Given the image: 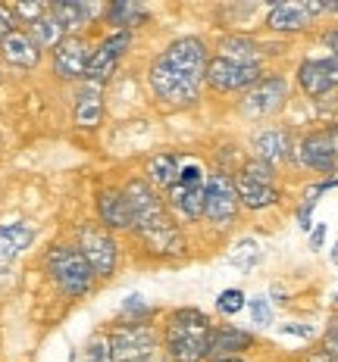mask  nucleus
<instances>
[{"label": "nucleus", "instance_id": "obj_1", "mask_svg": "<svg viewBox=\"0 0 338 362\" xmlns=\"http://www.w3.org/2000/svg\"><path fill=\"white\" fill-rule=\"evenodd\" d=\"M123 194H125V203H129V213H132V231H138V238L147 244L150 253L172 256V253L185 250V238H182V231H179L176 218L167 213L160 194H157L145 178L125 181Z\"/></svg>", "mask_w": 338, "mask_h": 362}, {"label": "nucleus", "instance_id": "obj_2", "mask_svg": "<svg viewBox=\"0 0 338 362\" xmlns=\"http://www.w3.org/2000/svg\"><path fill=\"white\" fill-rule=\"evenodd\" d=\"M210 319L198 306L172 309L163 331V350L172 362H207Z\"/></svg>", "mask_w": 338, "mask_h": 362}, {"label": "nucleus", "instance_id": "obj_3", "mask_svg": "<svg viewBox=\"0 0 338 362\" xmlns=\"http://www.w3.org/2000/svg\"><path fill=\"white\" fill-rule=\"evenodd\" d=\"M113 362H167L163 337L147 322H123L110 331Z\"/></svg>", "mask_w": 338, "mask_h": 362}, {"label": "nucleus", "instance_id": "obj_4", "mask_svg": "<svg viewBox=\"0 0 338 362\" xmlns=\"http://www.w3.org/2000/svg\"><path fill=\"white\" fill-rule=\"evenodd\" d=\"M44 266H47L50 281H54L60 293H66V297H85L94 284V272L85 262V256L79 253V247H63V244L50 247Z\"/></svg>", "mask_w": 338, "mask_h": 362}, {"label": "nucleus", "instance_id": "obj_5", "mask_svg": "<svg viewBox=\"0 0 338 362\" xmlns=\"http://www.w3.org/2000/svg\"><path fill=\"white\" fill-rule=\"evenodd\" d=\"M147 85L154 90V97L163 103V107H191V103L201 100V85L188 81L185 75H179L163 57H157L147 69Z\"/></svg>", "mask_w": 338, "mask_h": 362}, {"label": "nucleus", "instance_id": "obj_6", "mask_svg": "<svg viewBox=\"0 0 338 362\" xmlns=\"http://www.w3.org/2000/svg\"><path fill=\"white\" fill-rule=\"evenodd\" d=\"M235 191H238V203L244 209H266L279 200V191H276V175L273 165L260 163V160H247L242 165L235 178Z\"/></svg>", "mask_w": 338, "mask_h": 362}, {"label": "nucleus", "instance_id": "obj_7", "mask_svg": "<svg viewBox=\"0 0 338 362\" xmlns=\"http://www.w3.org/2000/svg\"><path fill=\"white\" fill-rule=\"evenodd\" d=\"M79 253L91 266L94 278H110L119 266V247L116 238L103 225H81L79 228Z\"/></svg>", "mask_w": 338, "mask_h": 362}, {"label": "nucleus", "instance_id": "obj_8", "mask_svg": "<svg viewBox=\"0 0 338 362\" xmlns=\"http://www.w3.org/2000/svg\"><path fill=\"white\" fill-rule=\"evenodd\" d=\"M238 209V191H235V178H229L225 172H213L207 175V197H204V218L213 228H229L235 222Z\"/></svg>", "mask_w": 338, "mask_h": 362}, {"label": "nucleus", "instance_id": "obj_9", "mask_svg": "<svg viewBox=\"0 0 338 362\" xmlns=\"http://www.w3.org/2000/svg\"><path fill=\"white\" fill-rule=\"evenodd\" d=\"M160 57L167 59V63H169L179 75H185L188 81H194V85H204L210 57H207V44L201 41V37H194V35L176 37V41H172Z\"/></svg>", "mask_w": 338, "mask_h": 362}, {"label": "nucleus", "instance_id": "obj_10", "mask_svg": "<svg viewBox=\"0 0 338 362\" xmlns=\"http://www.w3.org/2000/svg\"><path fill=\"white\" fill-rule=\"evenodd\" d=\"M288 100V81L282 75H263L254 88L244 90L242 112L247 119H269L276 116Z\"/></svg>", "mask_w": 338, "mask_h": 362}, {"label": "nucleus", "instance_id": "obj_11", "mask_svg": "<svg viewBox=\"0 0 338 362\" xmlns=\"http://www.w3.org/2000/svg\"><path fill=\"white\" fill-rule=\"evenodd\" d=\"M298 160L313 172H338V125L310 132L298 147Z\"/></svg>", "mask_w": 338, "mask_h": 362}, {"label": "nucleus", "instance_id": "obj_12", "mask_svg": "<svg viewBox=\"0 0 338 362\" xmlns=\"http://www.w3.org/2000/svg\"><path fill=\"white\" fill-rule=\"evenodd\" d=\"M263 78V66H244V63H232V59H210L204 81L213 90H222V94H235V90H247L254 88Z\"/></svg>", "mask_w": 338, "mask_h": 362}, {"label": "nucleus", "instance_id": "obj_13", "mask_svg": "<svg viewBox=\"0 0 338 362\" xmlns=\"http://www.w3.org/2000/svg\"><path fill=\"white\" fill-rule=\"evenodd\" d=\"M129 44H132V32H110L103 37V41L97 44V50H91V59H88V69H85L88 85L103 88V81H110L113 69H116V63L123 59L125 50H129Z\"/></svg>", "mask_w": 338, "mask_h": 362}, {"label": "nucleus", "instance_id": "obj_14", "mask_svg": "<svg viewBox=\"0 0 338 362\" xmlns=\"http://www.w3.org/2000/svg\"><path fill=\"white\" fill-rule=\"evenodd\" d=\"M88 59H91V50H88V41L81 35H66L63 41L54 47V75L63 81H75L85 78Z\"/></svg>", "mask_w": 338, "mask_h": 362}, {"label": "nucleus", "instance_id": "obj_15", "mask_svg": "<svg viewBox=\"0 0 338 362\" xmlns=\"http://www.w3.org/2000/svg\"><path fill=\"white\" fill-rule=\"evenodd\" d=\"M254 346V334L238 325H213L210 328V346H207V359L210 362H222V359H242L244 350Z\"/></svg>", "mask_w": 338, "mask_h": 362}, {"label": "nucleus", "instance_id": "obj_16", "mask_svg": "<svg viewBox=\"0 0 338 362\" xmlns=\"http://www.w3.org/2000/svg\"><path fill=\"white\" fill-rule=\"evenodd\" d=\"M204 197L207 181H176L167 191V206L182 222H198V218H204Z\"/></svg>", "mask_w": 338, "mask_h": 362}, {"label": "nucleus", "instance_id": "obj_17", "mask_svg": "<svg viewBox=\"0 0 338 362\" xmlns=\"http://www.w3.org/2000/svg\"><path fill=\"white\" fill-rule=\"evenodd\" d=\"M320 13H326V4H276L266 16V28L279 35H295L304 32Z\"/></svg>", "mask_w": 338, "mask_h": 362}, {"label": "nucleus", "instance_id": "obj_18", "mask_svg": "<svg viewBox=\"0 0 338 362\" xmlns=\"http://www.w3.org/2000/svg\"><path fill=\"white\" fill-rule=\"evenodd\" d=\"M298 85L307 97H322L338 88V63L329 59H304L298 66Z\"/></svg>", "mask_w": 338, "mask_h": 362}, {"label": "nucleus", "instance_id": "obj_19", "mask_svg": "<svg viewBox=\"0 0 338 362\" xmlns=\"http://www.w3.org/2000/svg\"><path fill=\"white\" fill-rule=\"evenodd\" d=\"M97 216L107 225V231H132V213L123 187H103L97 194Z\"/></svg>", "mask_w": 338, "mask_h": 362}, {"label": "nucleus", "instance_id": "obj_20", "mask_svg": "<svg viewBox=\"0 0 338 362\" xmlns=\"http://www.w3.org/2000/svg\"><path fill=\"white\" fill-rule=\"evenodd\" d=\"M295 144H291V134L285 132V128H260L257 134H254V160L266 163V165H276L282 160H288Z\"/></svg>", "mask_w": 338, "mask_h": 362}, {"label": "nucleus", "instance_id": "obj_21", "mask_svg": "<svg viewBox=\"0 0 338 362\" xmlns=\"http://www.w3.org/2000/svg\"><path fill=\"white\" fill-rule=\"evenodd\" d=\"M0 57L6 59L10 66H16V69H32L38 66V59H41V50H38V44L28 37V32H13L6 35L4 41H0Z\"/></svg>", "mask_w": 338, "mask_h": 362}, {"label": "nucleus", "instance_id": "obj_22", "mask_svg": "<svg viewBox=\"0 0 338 362\" xmlns=\"http://www.w3.org/2000/svg\"><path fill=\"white\" fill-rule=\"evenodd\" d=\"M75 125L79 128H97L103 119V88L101 85H81L75 94Z\"/></svg>", "mask_w": 338, "mask_h": 362}, {"label": "nucleus", "instance_id": "obj_23", "mask_svg": "<svg viewBox=\"0 0 338 362\" xmlns=\"http://www.w3.org/2000/svg\"><path fill=\"white\" fill-rule=\"evenodd\" d=\"M266 50L260 47L254 37L247 35H225L220 41V54L222 59H232V63H244V66H260V59Z\"/></svg>", "mask_w": 338, "mask_h": 362}, {"label": "nucleus", "instance_id": "obj_24", "mask_svg": "<svg viewBox=\"0 0 338 362\" xmlns=\"http://www.w3.org/2000/svg\"><path fill=\"white\" fill-rule=\"evenodd\" d=\"M179 169H182V160H179L176 153H169V150H163V153H154L147 160L145 181L150 187H163V191H169V187L179 181Z\"/></svg>", "mask_w": 338, "mask_h": 362}, {"label": "nucleus", "instance_id": "obj_25", "mask_svg": "<svg viewBox=\"0 0 338 362\" xmlns=\"http://www.w3.org/2000/svg\"><path fill=\"white\" fill-rule=\"evenodd\" d=\"M35 240V228L26 222L0 225V262H10Z\"/></svg>", "mask_w": 338, "mask_h": 362}, {"label": "nucleus", "instance_id": "obj_26", "mask_svg": "<svg viewBox=\"0 0 338 362\" xmlns=\"http://www.w3.org/2000/svg\"><path fill=\"white\" fill-rule=\"evenodd\" d=\"M47 10H50V16L60 22L63 32H79V28L88 25V19H91V6L81 4V0H57Z\"/></svg>", "mask_w": 338, "mask_h": 362}, {"label": "nucleus", "instance_id": "obj_27", "mask_svg": "<svg viewBox=\"0 0 338 362\" xmlns=\"http://www.w3.org/2000/svg\"><path fill=\"white\" fill-rule=\"evenodd\" d=\"M145 19H147L145 6L132 4V0H116V4L107 6V22L113 25V32H132Z\"/></svg>", "mask_w": 338, "mask_h": 362}, {"label": "nucleus", "instance_id": "obj_28", "mask_svg": "<svg viewBox=\"0 0 338 362\" xmlns=\"http://www.w3.org/2000/svg\"><path fill=\"white\" fill-rule=\"evenodd\" d=\"M28 37H32V41L38 44V50H47V47L54 50L57 44L66 37V32H63V28H60V22H57L54 16H50V10H47L41 19L28 25Z\"/></svg>", "mask_w": 338, "mask_h": 362}, {"label": "nucleus", "instance_id": "obj_29", "mask_svg": "<svg viewBox=\"0 0 338 362\" xmlns=\"http://www.w3.org/2000/svg\"><path fill=\"white\" fill-rule=\"evenodd\" d=\"M81 362H113V346H110V334L97 331L91 341L85 344V359Z\"/></svg>", "mask_w": 338, "mask_h": 362}, {"label": "nucleus", "instance_id": "obj_30", "mask_svg": "<svg viewBox=\"0 0 338 362\" xmlns=\"http://www.w3.org/2000/svg\"><path fill=\"white\" fill-rule=\"evenodd\" d=\"M216 309H220L222 315H235V313H242V309H244V293L238 291V288L222 291L220 297H216Z\"/></svg>", "mask_w": 338, "mask_h": 362}, {"label": "nucleus", "instance_id": "obj_31", "mask_svg": "<svg viewBox=\"0 0 338 362\" xmlns=\"http://www.w3.org/2000/svg\"><path fill=\"white\" fill-rule=\"evenodd\" d=\"M235 250H242V253H235L232 256V262H235V266H242V269H251L254 262L260 259V250H257V240H251V238H244L242 244L235 247Z\"/></svg>", "mask_w": 338, "mask_h": 362}, {"label": "nucleus", "instance_id": "obj_32", "mask_svg": "<svg viewBox=\"0 0 338 362\" xmlns=\"http://www.w3.org/2000/svg\"><path fill=\"white\" fill-rule=\"evenodd\" d=\"M47 13V4H41V0H35V4H16L13 6V19H22L26 25H32Z\"/></svg>", "mask_w": 338, "mask_h": 362}, {"label": "nucleus", "instance_id": "obj_33", "mask_svg": "<svg viewBox=\"0 0 338 362\" xmlns=\"http://www.w3.org/2000/svg\"><path fill=\"white\" fill-rule=\"evenodd\" d=\"M145 313H147L145 297H138V293L125 297V303H123V319L125 322H141V315H145Z\"/></svg>", "mask_w": 338, "mask_h": 362}, {"label": "nucleus", "instance_id": "obj_34", "mask_svg": "<svg viewBox=\"0 0 338 362\" xmlns=\"http://www.w3.org/2000/svg\"><path fill=\"white\" fill-rule=\"evenodd\" d=\"M251 315H254L257 325H269V322H273V306H269V300L266 297H254L251 300Z\"/></svg>", "mask_w": 338, "mask_h": 362}, {"label": "nucleus", "instance_id": "obj_35", "mask_svg": "<svg viewBox=\"0 0 338 362\" xmlns=\"http://www.w3.org/2000/svg\"><path fill=\"white\" fill-rule=\"evenodd\" d=\"M322 350L338 362V315H332L326 325V337H322Z\"/></svg>", "mask_w": 338, "mask_h": 362}, {"label": "nucleus", "instance_id": "obj_36", "mask_svg": "<svg viewBox=\"0 0 338 362\" xmlns=\"http://www.w3.org/2000/svg\"><path fill=\"white\" fill-rule=\"evenodd\" d=\"M13 32H16V19H13V10L0 4V41H4L6 35H13Z\"/></svg>", "mask_w": 338, "mask_h": 362}, {"label": "nucleus", "instance_id": "obj_37", "mask_svg": "<svg viewBox=\"0 0 338 362\" xmlns=\"http://www.w3.org/2000/svg\"><path fill=\"white\" fill-rule=\"evenodd\" d=\"M322 44H326V47L332 50V59L338 63V28H332V32H326V35H322Z\"/></svg>", "mask_w": 338, "mask_h": 362}, {"label": "nucleus", "instance_id": "obj_38", "mask_svg": "<svg viewBox=\"0 0 338 362\" xmlns=\"http://www.w3.org/2000/svg\"><path fill=\"white\" fill-rule=\"evenodd\" d=\"M322 240H326V225H317V231L310 235V247H313V250H320Z\"/></svg>", "mask_w": 338, "mask_h": 362}, {"label": "nucleus", "instance_id": "obj_39", "mask_svg": "<svg viewBox=\"0 0 338 362\" xmlns=\"http://www.w3.org/2000/svg\"><path fill=\"white\" fill-rule=\"evenodd\" d=\"M304 362H335V359L329 356L326 350H310V353H307V356H304Z\"/></svg>", "mask_w": 338, "mask_h": 362}, {"label": "nucleus", "instance_id": "obj_40", "mask_svg": "<svg viewBox=\"0 0 338 362\" xmlns=\"http://www.w3.org/2000/svg\"><path fill=\"white\" fill-rule=\"evenodd\" d=\"M326 13H338V4H326Z\"/></svg>", "mask_w": 338, "mask_h": 362}, {"label": "nucleus", "instance_id": "obj_41", "mask_svg": "<svg viewBox=\"0 0 338 362\" xmlns=\"http://www.w3.org/2000/svg\"><path fill=\"white\" fill-rule=\"evenodd\" d=\"M332 262H335V266H338V244H335V250H332Z\"/></svg>", "mask_w": 338, "mask_h": 362}, {"label": "nucleus", "instance_id": "obj_42", "mask_svg": "<svg viewBox=\"0 0 338 362\" xmlns=\"http://www.w3.org/2000/svg\"><path fill=\"white\" fill-rule=\"evenodd\" d=\"M222 362H244V359H222Z\"/></svg>", "mask_w": 338, "mask_h": 362}, {"label": "nucleus", "instance_id": "obj_43", "mask_svg": "<svg viewBox=\"0 0 338 362\" xmlns=\"http://www.w3.org/2000/svg\"><path fill=\"white\" fill-rule=\"evenodd\" d=\"M69 362H72V359H69Z\"/></svg>", "mask_w": 338, "mask_h": 362}, {"label": "nucleus", "instance_id": "obj_44", "mask_svg": "<svg viewBox=\"0 0 338 362\" xmlns=\"http://www.w3.org/2000/svg\"><path fill=\"white\" fill-rule=\"evenodd\" d=\"M335 300H338V297H335Z\"/></svg>", "mask_w": 338, "mask_h": 362}]
</instances>
